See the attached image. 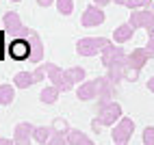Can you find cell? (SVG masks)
<instances>
[{"instance_id": "44dd1931", "label": "cell", "mask_w": 154, "mask_h": 145, "mask_svg": "<svg viewBox=\"0 0 154 145\" xmlns=\"http://www.w3.org/2000/svg\"><path fill=\"white\" fill-rule=\"evenodd\" d=\"M65 74H67V78L72 80V85H76V82H83L85 76H87L83 67H69V69H65Z\"/></svg>"}, {"instance_id": "ffe728a7", "label": "cell", "mask_w": 154, "mask_h": 145, "mask_svg": "<svg viewBox=\"0 0 154 145\" xmlns=\"http://www.w3.org/2000/svg\"><path fill=\"white\" fill-rule=\"evenodd\" d=\"M59 89L57 87H46V89H42V93H39V100L44 102V104H54L57 102V98H59Z\"/></svg>"}, {"instance_id": "4fadbf2b", "label": "cell", "mask_w": 154, "mask_h": 145, "mask_svg": "<svg viewBox=\"0 0 154 145\" xmlns=\"http://www.w3.org/2000/svg\"><path fill=\"white\" fill-rule=\"evenodd\" d=\"M33 132H35V126L28 121H22L15 126V134H13V143L15 145H30L33 141Z\"/></svg>"}, {"instance_id": "8992f818", "label": "cell", "mask_w": 154, "mask_h": 145, "mask_svg": "<svg viewBox=\"0 0 154 145\" xmlns=\"http://www.w3.org/2000/svg\"><path fill=\"white\" fill-rule=\"evenodd\" d=\"M132 132H135V121L130 117H122L115 126H113L111 137L115 141V145H126L130 141V137H132Z\"/></svg>"}, {"instance_id": "d6986e66", "label": "cell", "mask_w": 154, "mask_h": 145, "mask_svg": "<svg viewBox=\"0 0 154 145\" xmlns=\"http://www.w3.org/2000/svg\"><path fill=\"white\" fill-rule=\"evenodd\" d=\"M50 137H52V128H50V126H35V132H33V139H35L37 143H42V145H46V143L50 141Z\"/></svg>"}, {"instance_id": "9a60e30c", "label": "cell", "mask_w": 154, "mask_h": 145, "mask_svg": "<svg viewBox=\"0 0 154 145\" xmlns=\"http://www.w3.org/2000/svg\"><path fill=\"white\" fill-rule=\"evenodd\" d=\"M132 35H135V26H132L130 22L122 24L115 28V33H113V41L115 44H126L128 39H132Z\"/></svg>"}, {"instance_id": "cb8c5ba5", "label": "cell", "mask_w": 154, "mask_h": 145, "mask_svg": "<svg viewBox=\"0 0 154 145\" xmlns=\"http://www.w3.org/2000/svg\"><path fill=\"white\" fill-rule=\"evenodd\" d=\"M46 145H67V134H59V132H52V137Z\"/></svg>"}, {"instance_id": "e0dca14e", "label": "cell", "mask_w": 154, "mask_h": 145, "mask_svg": "<svg viewBox=\"0 0 154 145\" xmlns=\"http://www.w3.org/2000/svg\"><path fill=\"white\" fill-rule=\"evenodd\" d=\"M67 145H94V141L80 130H69L67 132Z\"/></svg>"}, {"instance_id": "2e32d148", "label": "cell", "mask_w": 154, "mask_h": 145, "mask_svg": "<svg viewBox=\"0 0 154 145\" xmlns=\"http://www.w3.org/2000/svg\"><path fill=\"white\" fill-rule=\"evenodd\" d=\"M35 76H33V71H17L15 78H13V87L17 89H28V87H33L35 85Z\"/></svg>"}, {"instance_id": "d4e9b609", "label": "cell", "mask_w": 154, "mask_h": 145, "mask_svg": "<svg viewBox=\"0 0 154 145\" xmlns=\"http://www.w3.org/2000/svg\"><path fill=\"white\" fill-rule=\"evenodd\" d=\"M111 2H115V5H122V7H128L130 11H137L139 7V0H111Z\"/></svg>"}, {"instance_id": "1f68e13d", "label": "cell", "mask_w": 154, "mask_h": 145, "mask_svg": "<svg viewBox=\"0 0 154 145\" xmlns=\"http://www.w3.org/2000/svg\"><path fill=\"white\" fill-rule=\"evenodd\" d=\"M109 2H111V0H94V5H98V7H104Z\"/></svg>"}, {"instance_id": "6da1fadb", "label": "cell", "mask_w": 154, "mask_h": 145, "mask_svg": "<svg viewBox=\"0 0 154 145\" xmlns=\"http://www.w3.org/2000/svg\"><path fill=\"white\" fill-rule=\"evenodd\" d=\"M122 117H124L122 115V106L117 102H109V104L98 108V117L91 121V128H94V132H100V128H104V126H115Z\"/></svg>"}, {"instance_id": "9c48e42d", "label": "cell", "mask_w": 154, "mask_h": 145, "mask_svg": "<svg viewBox=\"0 0 154 145\" xmlns=\"http://www.w3.org/2000/svg\"><path fill=\"white\" fill-rule=\"evenodd\" d=\"M152 59V54L148 52L146 48H135L132 52L128 54V59H126V67L128 69H132V71H139L141 74V69L146 67V63Z\"/></svg>"}, {"instance_id": "7a4b0ae2", "label": "cell", "mask_w": 154, "mask_h": 145, "mask_svg": "<svg viewBox=\"0 0 154 145\" xmlns=\"http://www.w3.org/2000/svg\"><path fill=\"white\" fill-rule=\"evenodd\" d=\"M106 46H111V41L104 37H83L76 44V52L80 56H96L100 52H104Z\"/></svg>"}, {"instance_id": "4dcf8cb0", "label": "cell", "mask_w": 154, "mask_h": 145, "mask_svg": "<svg viewBox=\"0 0 154 145\" xmlns=\"http://www.w3.org/2000/svg\"><path fill=\"white\" fill-rule=\"evenodd\" d=\"M0 145H15L13 139H0Z\"/></svg>"}, {"instance_id": "277c9868", "label": "cell", "mask_w": 154, "mask_h": 145, "mask_svg": "<svg viewBox=\"0 0 154 145\" xmlns=\"http://www.w3.org/2000/svg\"><path fill=\"white\" fill-rule=\"evenodd\" d=\"M42 67L46 69V76L52 80V87H57L59 91H69L72 87V80L67 78V74H65V69H61V67H57L54 63H42Z\"/></svg>"}, {"instance_id": "836d02e7", "label": "cell", "mask_w": 154, "mask_h": 145, "mask_svg": "<svg viewBox=\"0 0 154 145\" xmlns=\"http://www.w3.org/2000/svg\"><path fill=\"white\" fill-rule=\"evenodd\" d=\"M11 2H20V0H11Z\"/></svg>"}, {"instance_id": "f546056e", "label": "cell", "mask_w": 154, "mask_h": 145, "mask_svg": "<svg viewBox=\"0 0 154 145\" xmlns=\"http://www.w3.org/2000/svg\"><path fill=\"white\" fill-rule=\"evenodd\" d=\"M52 2H54V0H37V5H39V7H50Z\"/></svg>"}, {"instance_id": "7c38bea8", "label": "cell", "mask_w": 154, "mask_h": 145, "mask_svg": "<svg viewBox=\"0 0 154 145\" xmlns=\"http://www.w3.org/2000/svg\"><path fill=\"white\" fill-rule=\"evenodd\" d=\"M115 93H117V85H115V82H111L106 76H104V78H100V95H98V108H100V106H104V104H109V102H113Z\"/></svg>"}, {"instance_id": "3957f363", "label": "cell", "mask_w": 154, "mask_h": 145, "mask_svg": "<svg viewBox=\"0 0 154 145\" xmlns=\"http://www.w3.org/2000/svg\"><path fill=\"white\" fill-rule=\"evenodd\" d=\"M126 59H128V54L124 52L122 46H106L104 52H102V65L106 69L126 67Z\"/></svg>"}, {"instance_id": "d6a6232c", "label": "cell", "mask_w": 154, "mask_h": 145, "mask_svg": "<svg viewBox=\"0 0 154 145\" xmlns=\"http://www.w3.org/2000/svg\"><path fill=\"white\" fill-rule=\"evenodd\" d=\"M148 89H150V91H152V93H154V76H152V78H150V80H148Z\"/></svg>"}, {"instance_id": "4316f807", "label": "cell", "mask_w": 154, "mask_h": 145, "mask_svg": "<svg viewBox=\"0 0 154 145\" xmlns=\"http://www.w3.org/2000/svg\"><path fill=\"white\" fill-rule=\"evenodd\" d=\"M33 76H35V80H37V82H42V80L46 78V69H44L42 65H37V69L33 71Z\"/></svg>"}, {"instance_id": "ba28073f", "label": "cell", "mask_w": 154, "mask_h": 145, "mask_svg": "<svg viewBox=\"0 0 154 145\" xmlns=\"http://www.w3.org/2000/svg\"><path fill=\"white\" fill-rule=\"evenodd\" d=\"M2 24H5V30L7 35H11L15 39H24V33H26V26L22 24V20L15 11H7L5 17H2Z\"/></svg>"}, {"instance_id": "5b68a950", "label": "cell", "mask_w": 154, "mask_h": 145, "mask_svg": "<svg viewBox=\"0 0 154 145\" xmlns=\"http://www.w3.org/2000/svg\"><path fill=\"white\" fill-rule=\"evenodd\" d=\"M128 22L135 26V28H146L148 35L154 37V5L148 7L146 11H139V9H137V11H132Z\"/></svg>"}, {"instance_id": "f1b7e54d", "label": "cell", "mask_w": 154, "mask_h": 145, "mask_svg": "<svg viewBox=\"0 0 154 145\" xmlns=\"http://www.w3.org/2000/svg\"><path fill=\"white\" fill-rule=\"evenodd\" d=\"M152 2H154V0H139V7L141 9H148V7H152Z\"/></svg>"}, {"instance_id": "52a82bcc", "label": "cell", "mask_w": 154, "mask_h": 145, "mask_svg": "<svg viewBox=\"0 0 154 145\" xmlns=\"http://www.w3.org/2000/svg\"><path fill=\"white\" fill-rule=\"evenodd\" d=\"M24 39H28V44H30V59L28 61H30V63L42 65V61H44V44H42V37L37 35V30H33V28L26 26Z\"/></svg>"}, {"instance_id": "7402d4cb", "label": "cell", "mask_w": 154, "mask_h": 145, "mask_svg": "<svg viewBox=\"0 0 154 145\" xmlns=\"http://www.w3.org/2000/svg\"><path fill=\"white\" fill-rule=\"evenodd\" d=\"M50 128H52V132H59V134H67L72 128H69V123L63 119V117H57L54 121H52V126H50Z\"/></svg>"}, {"instance_id": "5bb4252c", "label": "cell", "mask_w": 154, "mask_h": 145, "mask_svg": "<svg viewBox=\"0 0 154 145\" xmlns=\"http://www.w3.org/2000/svg\"><path fill=\"white\" fill-rule=\"evenodd\" d=\"M9 54L15 61H26L30 59V44L28 39H13L11 46H9Z\"/></svg>"}, {"instance_id": "83f0119b", "label": "cell", "mask_w": 154, "mask_h": 145, "mask_svg": "<svg viewBox=\"0 0 154 145\" xmlns=\"http://www.w3.org/2000/svg\"><path fill=\"white\" fill-rule=\"evenodd\" d=\"M146 50L154 56V37H150V41H148V46H146Z\"/></svg>"}, {"instance_id": "30bf717a", "label": "cell", "mask_w": 154, "mask_h": 145, "mask_svg": "<svg viewBox=\"0 0 154 145\" xmlns=\"http://www.w3.org/2000/svg\"><path fill=\"white\" fill-rule=\"evenodd\" d=\"M83 26L85 28H94V26H100L102 22H104V11H102V7L98 5H89L85 9V13H83Z\"/></svg>"}, {"instance_id": "8fae6325", "label": "cell", "mask_w": 154, "mask_h": 145, "mask_svg": "<svg viewBox=\"0 0 154 145\" xmlns=\"http://www.w3.org/2000/svg\"><path fill=\"white\" fill-rule=\"evenodd\" d=\"M76 95H78V100H83V102L98 98V95H100V78L80 82V87L76 89Z\"/></svg>"}, {"instance_id": "484cf974", "label": "cell", "mask_w": 154, "mask_h": 145, "mask_svg": "<svg viewBox=\"0 0 154 145\" xmlns=\"http://www.w3.org/2000/svg\"><path fill=\"white\" fill-rule=\"evenodd\" d=\"M143 145H154V128H146L143 130Z\"/></svg>"}, {"instance_id": "ac0fdd59", "label": "cell", "mask_w": 154, "mask_h": 145, "mask_svg": "<svg viewBox=\"0 0 154 145\" xmlns=\"http://www.w3.org/2000/svg\"><path fill=\"white\" fill-rule=\"evenodd\" d=\"M13 100H15V87L13 85H0V104L9 106V104H13Z\"/></svg>"}, {"instance_id": "603a6c76", "label": "cell", "mask_w": 154, "mask_h": 145, "mask_svg": "<svg viewBox=\"0 0 154 145\" xmlns=\"http://www.w3.org/2000/svg\"><path fill=\"white\" fill-rule=\"evenodd\" d=\"M57 11L61 15H69L74 11V0H57Z\"/></svg>"}]
</instances>
